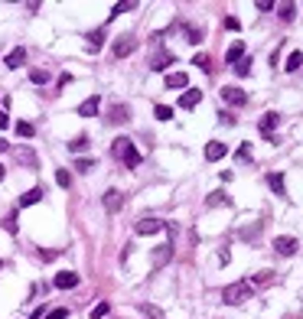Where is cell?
<instances>
[{
  "instance_id": "6da1fadb",
  "label": "cell",
  "mask_w": 303,
  "mask_h": 319,
  "mask_svg": "<svg viewBox=\"0 0 303 319\" xmlns=\"http://www.w3.org/2000/svg\"><path fill=\"white\" fill-rule=\"evenodd\" d=\"M111 153L121 160V163L127 166V170H137L140 163H144V156H140V150L134 147V140H127V137H117L114 143H111Z\"/></svg>"
},
{
  "instance_id": "7a4b0ae2",
  "label": "cell",
  "mask_w": 303,
  "mask_h": 319,
  "mask_svg": "<svg viewBox=\"0 0 303 319\" xmlns=\"http://www.w3.org/2000/svg\"><path fill=\"white\" fill-rule=\"evenodd\" d=\"M251 283L248 280H235V283H228L225 290H222V300L225 303H232V306H238V303H245V300H251Z\"/></svg>"
},
{
  "instance_id": "3957f363",
  "label": "cell",
  "mask_w": 303,
  "mask_h": 319,
  "mask_svg": "<svg viewBox=\"0 0 303 319\" xmlns=\"http://www.w3.org/2000/svg\"><path fill=\"white\" fill-rule=\"evenodd\" d=\"M218 94H222V101H225V104H232V108H245V104H248V94L241 91L238 85H225Z\"/></svg>"
},
{
  "instance_id": "277c9868",
  "label": "cell",
  "mask_w": 303,
  "mask_h": 319,
  "mask_svg": "<svg viewBox=\"0 0 303 319\" xmlns=\"http://www.w3.org/2000/svg\"><path fill=\"white\" fill-rule=\"evenodd\" d=\"M137 49V39L127 33V36H117L114 39V46H111V52H114V59H127V55Z\"/></svg>"
},
{
  "instance_id": "5b68a950",
  "label": "cell",
  "mask_w": 303,
  "mask_h": 319,
  "mask_svg": "<svg viewBox=\"0 0 303 319\" xmlns=\"http://www.w3.org/2000/svg\"><path fill=\"white\" fill-rule=\"evenodd\" d=\"M297 248H300V241H297L294 234H280V238H274V251H277L280 257H290Z\"/></svg>"
},
{
  "instance_id": "8992f818",
  "label": "cell",
  "mask_w": 303,
  "mask_h": 319,
  "mask_svg": "<svg viewBox=\"0 0 303 319\" xmlns=\"http://www.w3.org/2000/svg\"><path fill=\"white\" fill-rule=\"evenodd\" d=\"M52 287H55V290H72V287H78V273H75V271L55 273V277H52Z\"/></svg>"
},
{
  "instance_id": "52a82bcc",
  "label": "cell",
  "mask_w": 303,
  "mask_h": 319,
  "mask_svg": "<svg viewBox=\"0 0 303 319\" xmlns=\"http://www.w3.org/2000/svg\"><path fill=\"white\" fill-rule=\"evenodd\" d=\"M166 222H160V218H140L137 225H134V231L137 234H156V231H163Z\"/></svg>"
},
{
  "instance_id": "ba28073f",
  "label": "cell",
  "mask_w": 303,
  "mask_h": 319,
  "mask_svg": "<svg viewBox=\"0 0 303 319\" xmlns=\"http://www.w3.org/2000/svg\"><path fill=\"white\" fill-rule=\"evenodd\" d=\"M222 156H228V143H222V140L205 143V160H209V163H215V160H222Z\"/></svg>"
},
{
  "instance_id": "9c48e42d",
  "label": "cell",
  "mask_w": 303,
  "mask_h": 319,
  "mask_svg": "<svg viewBox=\"0 0 303 319\" xmlns=\"http://www.w3.org/2000/svg\"><path fill=\"white\" fill-rule=\"evenodd\" d=\"M104 121H108V124H127V121H131V108H127V104H114Z\"/></svg>"
},
{
  "instance_id": "30bf717a",
  "label": "cell",
  "mask_w": 303,
  "mask_h": 319,
  "mask_svg": "<svg viewBox=\"0 0 303 319\" xmlns=\"http://www.w3.org/2000/svg\"><path fill=\"white\" fill-rule=\"evenodd\" d=\"M170 65H176V55L166 52V49H163V52H156L153 59H150V69H153V72H163V69H170Z\"/></svg>"
},
{
  "instance_id": "8fae6325",
  "label": "cell",
  "mask_w": 303,
  "mask_h": 319,
  "mask_svg": "<svg viewBox=\"0 0 303 319\" xmlns=\"http://www.w3.org/2000/svg\"><path fill=\"white\" fill-rule=\"evenodd\" d=\"M13 156H16V163H23L26 170H36V163H39L36 153H33L30 147H16V150H13Z\"/></svg>"
},
{
  "instance_id": "7c38bea8",
  "label": "cell",
  "mask_w": 303,
  "mask_h": 319,
  "mask_svg": "<svg viewBox=\"0 0 303 319\" xmlns=\"http://www.w3.org/2000/svg\"><path fill=\"white\" fill-rule=\"evenodd\" d=\"M101 202H104V209H108L111 215H117V212H121V205H124V199H121V192H117V189H108Z\"/></svg>"
},
{
  "instance_id": "4fadbf2b",
  "label": "cell",
  "mask_w": 303,
  "mask_h": 319,
  "mask_svg": "<svg viewBox=\"0 0 303 319\" xmlns=\"http://www.w3.org/2000/svg\"><path fill=\"white\" fill-rule=\"evenodd\" d=\"M23 62H26V49H23V46L10 49V52H7V59H3V65H7V69H20Z\"/></svg>"
},
{
  "instance_id": "5bb4252c",
  "label": "cell",
  "mask_w": 303,
  "mask_h": 319,
  "mask_svg": "<svg viewBox=\"0 0 303 319\" xmlns=\"http://www.w3.org/2000/svg\"><path fill=\"white\" fill-rule=\"evenodd\" d=\"M199 101H202V91H199V88H186V94L179 98V108H183V111H193Z\"/></svg>"
},
{
  "instance_id": "9a60e30c",
  "label": "cell",
  "mask_w": 303,
  "mask_h": 319,
  "mask_svg": "<svg viewBox=\"0 0 303 319\" xmlns=\"http://www.w3.org/2000/svg\"><path fill=\"white\" fill-rule=\"evenodd\" d=\"M241 59H245V43L235 39L232 46H228V52H225V65H235V62H241Z\"/></svg>"
},
{
  "instance_id": "2e32d148",
  "label": "cell",
  "mask_w": 303,
  "mask_h": 319,
  "mask_svg": "<svg viewBox=\"0 0 303 319\" xmlns=\"http://www.w3.org/2000/svg\"><path fill=\"white\" fill-rule=\"evenodd\" d=\"M98 108H101V98H98V94H92V98H85V101L78 104V114H82V117H95V114H98Z\"/></svg>"
},
{
  "instance_id": "e0dca14e",
  "label": "cell",
  "mask_w": 303,
  "mask_h": 319,
  "mask_svg": "<svg viewBox=\"0 0 303 319\" xmlns=\"http://www.w3.org/2000/svg\"><path fill=\"white\" fill-rule=\"evenodd\" d=\"M43 195H46V192H43V189H30V192H23V195H20V202H16V205H20V209H30V205H36V202H43Z\"/></svg>"
},
{
  "instance_id": "ac0fdd59",
  "label": "cell",
  "mask_w": 303,
  "mask_h": 319,
  "mask_svg": "<svg viewBox=\"0 0 303 319\" xmlns=\"http://www.w3.org/2000/svg\"><path fill=\"white\" fill-rule=\"evenodd\" d=\"M150 261H153V267H163L166 261H173V244H160V248L153 251V257H150Z\"/></svg>"
},
{
  "instance_id": "d6986e66",
  "label": "cell",
  "mask_w": 303,
  "mask_h": 319,
  "mask_svg": "<svg viewBox=\"0 0 303 319\" xmlns=\"http://www.w3.org/2000/svg\"><path fill=\"white\" fill-rule=\"evenodd\" d=\"M277 121H280V114H277V111H267V114L261 117V134H264V137H271V134H274V127H277Z\"/></svg>"
},
{
  "instance_id": "ffe728a7",
  "label": "cell",
  "mask_w": 303,
  "mask_h": 319,
  "mask_svg": "<svg viewBox=\"0 0 303 319\" xmlns=\"http://www.w3.org/2000/svg\"><path fill=\"white\" fill-rule=\"evenodd\" d=\"M267 186H271L277 195H287V182H284V176H280V173H267Z\"/></svg>"
},
{
  "instance_id": "44dd1931",
  "label": "cell",
  "mask_w": 303,
  "mask_h": 319,
  "mask_svg": "<svg viewBox=\"0 0 303 319\" xmlns=\"http://www.w3.org/2000/svg\"><path fill=\"white\" fill-rule=\"evenodd\" d=\"M274 280H277V273H274V271H261V273H254V277H251V287H267V283H274Z\"/></svg>"
},
{
  "instance_id": "7402d4cb",
  "label": "cell",
  "mask_w": 303,
  "mask_h": 319,
  "mask_svg": "<svg viewBox=\"0 0 303 319\" xmlns=\"http://www.w3.org/2000/svg\"><path fill=\"white\" fill-rule=\"evenodd\" d=\"M186 85H189L186 72H170L166 75V88H186Z\"/></svg>"
},
{
  "instance_id": "603a6c76",
  "label": "cell",
  "mask_w": 303,
  "mask_h": 319,
  "mask_svg": "<svg viewBox=\"0 0 303 319\" xmlns=\"http://www.w3.org/2000/svg\"><path fill=\"white\" fill-rule=\"evenodd\" d=\"M85 39H88V49H92V52H98V49L104 46V30H92Z\"/></svg>"
},
{
  "instance_id": "cb8c5ba5",
  "label": "cell",
  "mask_w": 303,
  "mask_h": 319,
  "mask_svg": "<svg viewBox=\"0 0 303 319\" xmlns=\"http://www.w3.org/2000/svg\"><path fill=\"white\" fill-rule=\"evenodd\" d=\"M69 150H72V153H82V150H88V137H85V134L72 137V140H69Z\"/></svg>"
},
{
  "instance_id": "d4e9b609",
  "label": "cell",
  "mask_w": 303,
  "mask_h": 319,
  "mask_svg": "<svg viewBox=\"0 0 303 319\" xmlns=\"http://www.w3.org/2000/svg\"><path fill=\"white\" fill-rule=\"evenodd\" d=\"M134 7H137V3H134V0H124V3H114V7H111V13H108V20H114V16L127 13V10H134Z\"/></svg>"
},
{
  "instance_id": "484cf974",
  "label": "cell",
  "mask_w": 303,
  "mask_h": 319,
  "mask_svg": "<svg viewBox=\"0 0 303 319\" xmlns=\"http://www.w3.org/2000/svg\"><path fill=\"white\" fill-rule=\"evenodd\" d=\"M300 65H303V52L297 49V52H290V55H287V65H284V69H287V72H297Z\"/></svg>"
},
{
  "instance_id": "4316f807",
  "label": "cell",
  "mask_w": 303,
  "mask_h": 319,
  "mask_svg": "<svg viewBox=\"0 0 303 319\" xmlns=\"http://www.w3.org/2000/svg\"><path fill=\"white\" fill-rule=\"evenodd\" d=\"M55 186L69 189V186H72V173H69V170H55Z\"/></svg>"
},
{
  "instance_id": "83f0119b",
  "label": "cell",
  "mask_w": 303,
  "mask_h": 319,
  "mask_svg": "<svg viewBox=\"0 0 303 319\" xmlns=\"http://www.w3.org/2000/svg\"><path fill=\"white\" fill-rule=\"evenodd\" d=\"M277 13H280V20H287V23H290V20L297 16V7H294V3H280Z\"/></svg>"
},
{
  "instance_id": "f1b7e54d",
  "label": "cell",
  "mask_w": 303,
  "mask_h": 319,
  "mask_svg": "<svg viewBox=\"0 0 303 319\" xmlns=\"http://www.w3.org/2000/svg\"><path fill=\"white\" fill-rule=\"evenodd\" d=\"M205 202H209V205H222V202L232 205V199H228V195L222 192V189H218V192H209V199H205Z\"/></svg>"
},
{
  "instance_id": "f546056e",
  "label": "cell",
  "mask_w": 303,
  "mask_h": 319,
  "mask_svg": "<svg viewBox=\"0 0 303 319\" xmlns=\"http://www.w3.org/2000/svg\"><path fill=\"white\" fill-rule=\"evenodd\" d=\"M75 170H78V173L95 170V160H92V156H78V160H75Z\"/></svg>"
},
{
  "instance_id": "4dcf8cb0",
  "label": "cell",
  "mask_w": 303,
  "mask_h": 319,
  "mask_svg": "<svg viewBox=\"0 0 303 319\" xmlns=\"http://www.w3.org/2000/svg\"><path fill=\"white\" fill-rule=\"evenodd\" d=\"M30 82H36V85H46V82H49V72H46V69H33V72H30Z\"/></svg>"
},
{
  "instance_id": "1f68e13d",
  "label": "cell",
  "mask_w": 303,
  "mask_h": 319,
  "mask_svg": "<svg viewBox=\"0 0 303 319\" xmlns=\"http://www.w3.org/2000/svg\"><path fill=\"white\" fill-rule=\"evenodd\" d=\"M153 114L160 117V121H173V108H170V104H156Z\"/></svg>"
},
{
  "instance_id": "d6a6232c",
  "label": "cell",
  "mask_w": 303,
  "mask_h": 319,
  "mask_svg": "<svg viewBox=\"0 0 303 319\" xmlns=\"http://www.w3.org/2000/svg\"><path fill=\"white\" fill-rule=\"evenodd\" d=\"M193 65H199L202 72H209V69H212V65H209V55H205V52H196V55H193Z\"/></svg>"
},
{
  "instance_id": "836d02e7",
  "label": "cell",
  "mask_w": 303,
  "mask_h": 319,
  "mask_svg": "<svg viewBox=\"0 0 303 319\" xmlns=\"http://www.w3.org/2000/svg\"><path fill=\"white\" fill-rule=\"evenodd\" d=\"M16 134H20V137H33V134H36V127H33L30 121H20V124H16Z\"/></svg>"
},
{
  "instance_id": "e575fe53",
  "label": "cell",
  "mask_w": 303,
  "mask_h": 319,
  "mask_svg": "<svg viewBox=\"0 0 303 319\" xmlns=\"http://www.w3.org/2000/svg\"><path fill=\"white\" fill-rule=\"evenodd\" d=\"M251 72V59H241V62H235V75L238 78H245Z\"/></svg>"
},
{
  "instance_id": "d590c367",
  "label": "cell",
  "mask_w": 303,
  "mask_h": 319,
  "mask_svg": "<svg viewBox=\"0 0 303 319\" xmlns=\"http://www.w3.org/2000/svg\"><path fill=\"white\" fill-rule=\"evenodd\" d=\"M108 310H111V303H108V300H104V303H98V306L92 310V319H104V316H108Z\"/></svg>"
},
{
  "instance_id": "8d00e7d4",
  "label": "cell",
  "mask_w": 303,
  "mask_h": 319,
  "mask_svg": "<svg viewBox=\"0 0 303 319\" xmlns=\"http://www.w3.org/2000/svg\"><path fill=\"white\" fill-rule=\"evenodd\" d=\"M235 156H238V163H248V160H251V143H241Z\"/></svg>"
},
{
  "instance_id": "74e56055",
  "label": "cell",
  "mask_w": 303,
  "mask_h": 319,
  "mask_svg": "<svg viewBox=\"0 0 303 319\" xmlns=\"http://www.w3.org/2000/svg\"><path fill=\"white\" fill-rule=\"evenodd\" d=\"M202 39V30H196V26H186V43H199Z\"/></svg>"
},
{
  "instance_id": "f35d334b",
  "label": "cell",
  "mask_w": 303,
  "mask_h": 319,
  "mask_svg": "<svg viewBox=\"0 0 303 319\" xmlns=\"http://www.w3.org/2000/svg\"><path fill=\"white\" fill-rule=\"evenodd\" d=\"M65 316H69V310H62V306H59V310H49L43 319H65Z\"/></svg>"
},
{
  "instance_id": "ab89813d",
  "label": "cell",
  "mask_w": 303,
  "mask_h": 319,
  "mask_svg": "<svg viewBox=\"0 0 303 319\" xmlns=\"http://www.w3.org/2000/svg\"><path fill=\"white\" fill-rule=\"evenodd\" d=\"M254 7H257V10H261V13H271V10H274V7H277V3H271V0H257Z\"/></svg>"
},
{
  "instance_id": "60d3db41",
  "label": "cell",
  "mask_w": 303,
  "mask_h": 319,
  "mask_svg": "<svg viewBox=\"0 0 303 319\" xmlns=\"http://www.w3.org/2000/svg\"><path fill=\"white\" fill-rule=\"evenodd\" d=\"M3 228H7L10 234H16V215H7V222H3Z\"/></svg>"
},
{
  "instance_id": "b9f144b4",
  "label": "cell",
  "mask_w": 303,
  "mask_h": 319,
  "mask_svg": "<svg viewBox=\"0 0 303 319\" xmlns=\"http://www.w3.org/2000/svg\"><path fill=\"white\" fill-rule=\"evenodd\" d=\"M7 127H10V114L7 111H0V131H7Z\"/></svg>"
},
{
  "instance_id": "7bdbcfd3",
  "label": "cell",
  "mask_w": 303,
  "mask_h": 319,
  "mask_svg": "<svg viewBox=\"0 0 303 319\" xmlns=\"http://www.w3.org/2000/svg\"><path fill=\"white\" fill-rule=\"evenodd\" d=\"M218 121H222V124H235V117L228 114V111H222V114H218Z\"/></svg>"
},
{
  "instance_id": "ee69618b",
  "label": "cell",
  "mask_w": 303,
  "mask_h": 319,
  "mask_svg": "<svg viewBox=\"0 0 303 319\" xmlns=\"http://www.w3.org/2000/svg\"><path fill=\"white\" fill-rule=\"evenodd\" d=\"M225 30H238V20H235V16H225Z\"/></svg>"
},
{
  "instance_id": "f6af8a7d",
  "label": "cell",
  "mask_w": 303,
  "mask_h": 319,
  "mask_svg": "<svg viewBox=\"0 0 303 319\" xmlns=\"http://www.w3.org/2000/svg\"><path fill=\"white\" fill-rule=\"evenodd\" d=\"M43 316H46V306H39V310H33V316H30V319H43Z\"/></svg>"
},
{
  "instance_id": "bcb514c9",
  "label": "cell",
  "mask_w": 303,
  "mask_h": 319,
  "mask_svg": "<svg viewBox=\"0 0 303 319\" xmlns=\"http://www.w3.org/2000/svg\"><path fill=\"white\" fill-rule=\"evenodd\" d=\"M3 150H10V143H7V140H0V153H3Z\"/></svg>"
},
{
  "instance_id": "7dc6e473",
  "label": "cell",
  "mask_w": 303,
  "mask_h": 319,
  "mask_svg": "<svg viewBox=\"0 0 303 319\" xmlns=\"http://www.w3.org/2000/svg\"><path fill=\"white\" fill-rule=\"evenodd\" d=\"M3 173H7V170H3V163H0V182H3Z\"/></svg>"
},
{
  "instance_id": "c3c4849f",
  "label": "cell",
  "mask_w": 303,
  "mask_h": 319,
  "mask_svg": "<svg viewBox=\"0 0 303 319\" xmlns=\"http://www.w3.org/2000/svg\"><path fill=\"white\" fill-rule=\"evenodd\" d=\"M0 267H3V261H0Z\"/></svg>"
}]
</instances>
